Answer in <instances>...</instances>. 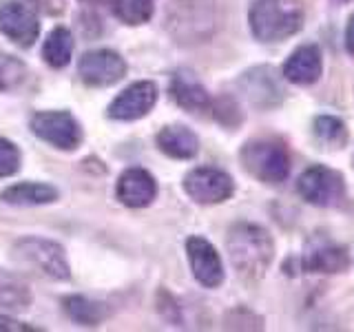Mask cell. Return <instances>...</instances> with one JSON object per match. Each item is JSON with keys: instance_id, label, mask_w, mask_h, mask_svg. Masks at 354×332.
Here are the masks:
<instances>
[{"instance_id": "e0dca14e", "label": "cell", "mask_w": 354, "mask_h": 332, "mask_svg": "<svg viewBox=\"0 0 354 332\" xmlns=\"http://www.w3.org/2000/svg\"><path fill=\"white\" fill-rule=\"evenodd\" d=\"M58 199V191L49 184L38 182H20L3 191V202L11 206H40L51 204Z\"/></svg>"}, {"instance_id": "8992f818", "label": "cell", "mask_w": 354, "mask_h": 332, "mask_svg": "<svg viewBox=\"0 0 354 332\" xmlns=\"http://www.w3.org/2000/svg\"><path fill=\"white\" fill-rule=\"evenodd\" d=\"M33 133L62 151H73L82 142V129L66 111H40L31 118Z\"/></svg>"}, {"instance_id": "5b68a950", "label": "cell", "mask_w": 354, "mask_h": 332, "mask_svg": "<svg viewBox=\"0 0 354 332\" xmlns=\"http://www.w3.org/2000/svg\"><path fill=\"white\" fill-rule=\"evenodd\" d=\"M297 191L308 204L330 208L346 199V180L339 171L328 166H310L299 177Z\"/></svg>"}, {"instance_id": "8fae6325", "label": "cell", "mask_w": 354, "mask_h": 332, "mask_svg": "<svg viewBox=\"0 0 354 332\" xmlns=\"http://www.w3.org/2000/svg\"><path fill=\"white\" fill-rule=\"evenodd\" d=\"M188 261H191V270L195 279L206 288H217L224 282V266H221L219 252L215 246L204 237H188L186 241Z\"/></svg>"}, {"instance_id": "9a60e30c", "label": "cell", "mask_w": 354, "mask_h": 332, "mask_svg": "<svg viewBox=\"0 0 354 332\" xmlns=\"http://www.w3.org/2000/svg\"><path fill=\"white\" fill-rule=\"evenodd\" d=\"M158 147L162 153L175 160H191L199 151V140L197 136L186 127H164L158 133Z\"/></svg>"}, {"instance_id": "d6986e66", "label": "cell", "mask_w": 354, "mask_h": 332, "mask_svg": "<svg viewBox=\"0 0 354 332\" xmlns=\"http://www.w3.org/2000/svg\"><path fill=\"white\" fill-rule=\"evenodd\" d=\"M71 53H73V36H71V31L66 29V27L51 29V33L47 36V40H44V47H42L44 62L51 64L53 69H62V66L69 64Z\"/></svg>"}, {"instance_id": "603a6c76", "label": "cell", "mask_w": 354, "mask_h": 332, "mask_svg": "<svg viewBox=\"0 0 354 332\" xmlns=\"http://www.w3.org/2000/svg\"><path fill=\"white\" fill-rule=\"evenodd\" d=\"M27 77V66L14 55L0 51V91H11Z\"/></svg>"}, {"instance_id": "30bf717a", "label": "cell", "mask_w": 354, "mask_h": 332, "mask_svg": "<svg viewBox=\"0 0 354 332\" xmlns=\"http://www.w3.org/2000/svg\"><path fill=\"white\" fill-rule=\"evenodd\" d=\"M155 102H158V86L149 80H142V82L127 86L124 91L109 104L106 116L111 120H122V122L140 120L155 107Z\"/></svg>"}, {"instance_id": "ac0fdd59", "label": "cell", "mask_w": 354, "mask_h": 332, "mask_svg": "<svg viewBox=\"0 0 354 332\" xmlns=\"http://www.w3.org/2000/svg\"><path fill=\"white\" fill-rule=\"evenodd\" d=\"M304 268L308 273H324V275H335V273H346L350 268V255L343 246H335V243H326L319 246L304 259Z\"/></svg>"}, {"instance_id": "ba28073f", "label": "cell", "mask_w": 354, "mask_h": 332, "mask_svg": "<svg viewBox=\"0 0 354 332\" xmlns=\"http://www.w3.org/2000/svg\"><path fill=\"white\" fill-rule=\"evenodd\" d=\"M0 31L5 36L18 44V47L27 49L38 40L40 22L38 16L33 14V9L18 0H5L0 5Z\"/></svg>"}, {"instance_id": "4316f807", "label": "cell", "mask_w": 354, "mask_h": 332, "mask_svg": "<svg viewBox=\"0 0 354 332\" xmlns=\"http://www.w3.org/2000/svg\"><path fill=\"white\" fill-rule=\"evenodd\" d=\"M0 330H22V332H25V330H33L31 326H20L18 324V321H14V319H9V317H0Z\"/></svg>"}, {"instance_id": "2e32d148", "label": "cell", "mask_w": 354, "mask_h": 332, "mask_svg": "<svg viewBox=\"0 0 354 332\" xmlns=\"http://www.w3.org/2000/svg\"><path fill=\"white\" fill-rule=\"evenodd\" d=\"M243 84H246V95L254 104L268 107L281 100V89L274 80V71L270 66H259L250 73L243 75Z\"/></svg>"}, {"instance_id": "9c48e42d", "label": "cell", "mask_w": 354, "mask_h": 332, "mask_svg": "<svg viewBox=\"0 0 354 332\" xmlns=\"http://www.w3.org/2000/svg\"><path fill=\"white\" fill-rule=\"evenodd\" d=\"M77 71H80L82 82H86L88 86H109L124 77L127 64L115 51L95 49L82 55Z\"/></svg>"}, {"instance_id": "7a4b0ae2", "label": "cell", "mask_w": 354, "mask_h": 332, "mask_svg": "<svg viewBox=\"0 0 354 332\" xmlns=\"http://www.w3.org/2000/svg\"><path fill=\"white\" fill-rule=\"evenodd\" d=\"M248 22L257 40L281 42L304 27V7L299 0H254Z\"/></svg>"}, {"instance_id": "277c9868", "label": "cell", "mask_w": 354, "mask_h": 332, "mask_svg": "<svg viewBox=\"0 0 354 332\" xmlns=\"http://www.w3.org/2000/svg\"><path fill=\"white\" fill-rule=\"evenodd\" d=\"M241 164L252 177L266 184H281L290 173V155L277 140H252L243 144Z\"/></svg>"}, {"instance_id": "7c38bea8", "label": "cell", "mask_w": 354, "mask_h": 332, "mask_svg": "<svg viewBox=\"0 0 354 332\" xmlns=\"http://www.w3.org/2000/svg\"><path fill=\"white\" fill-rule=\"evenodd\" d=\"M118 199L129 208H144L149 206L155 195H158V184L153 175L144 169H129L120 175L118 180Z\"/></svg>"}, {"instance_id": "7402d4cb", "label": "cell", "mask_w": 354, "mask_h": 332, "mask_svg": "<svg viewBox=\"0 0 354 332\" xmlns=\"http://www.w3.org/2000/svg\"><path fill=\"white\" fill-rule=\"evenodd\" d=\"M64 310L69 313V317L75 324H84V326H97L106 315L100 304L88 302L86 297H77V295L64 299Z\"/></svg>"}, {"instance_id": "52a82bcc", "label": "cell", "mask_w": 354, "mask_h": 332, "mask_svg": "<svg viewBox=\"0 0 354 332\" xmlns=\"http://www.w3.org/2000/svg\"><path fill=\"white\" fill-rule=\"evenodd\" d=\"M184 191L197 204H221L235 193V182L221 169L199 166L184 177Z\"/></svg>"}, {"instance_id": "44dd1931", "label": "cell", "mask_w": 354, "mask_h": 332, "mask_svg": "<svg viewBox=\"0 0 354 332\" xmlns=\"http://www.w3.org/2000/svg\"><path fill=\"white\" fill-rule=\"evenodd\" d=\"M111 9L124 25H144L153 16V0H111Z\"/></svg>"}, {"instance_id": "5bb4252c", "label": "cell", "mask_w": 354, "mask_h": 332, "mask_svg": "<svg viewBox=\"0 0 354 332\" xmlns=\"http://www.w3.org/2000/svg\"><path fill=\"white\" fill-rule=\"evenodd\" d=\"M171 95L177 104L186 111H193V113H199V111L210 109V95L204 89V84L197 80L193 73L188 71H177L171 80Z\"/></svg>"}, {"instance_id": "6da1fadb", "label": "cell", "mask_w": 354, "mask_h": 332, "mask_svg": "<svg viewBox=\"0 0 354 332\" xmlns=\"http://www.w3.org/2000/svg\"><path fill=\"white\" fill-rule=\"evenodd\" d=\"M226 248L230 264L246 282L261 279L274 257V243L268 230L257 224H248V221H239L228 230Z\"/></svg>"}, {"instance_id": "83f0119b", "label": "cell", "mask_w": 354, "mask_h": 332, "mask_svg": "<svg viewBox=\"0 0 354 332\" xmlns=\"http://www.w3.org/2000/svg\"><path fill=\"white\" fill-rule=\"evenodd\" d=\"M341 3H348V0H341Z\"/></svg>"}, {"instance_id": "4fadbf2b", "label": "cell", "mask_w": 354, "mask_h": 332, "mask_svg": "<svg viewBox=\"0 0 354 332\" xmlns=\"http://www.w3.org/2000/svg\"><path fill=\"white\" fill-rule=\"evenodd\" d=\"M324 60L321 51L315 44H304L290 53V58L283 64V77L292 84H313L321 77Z\"/></svg>"}, {"instance_id": "d4e9b609", "label": "cell", "mask_w": 354, "mask_h": 332, "mask_svg": "<svg viewBox=\"0 0 354 332\" xmlns=\"http://www.w3.org/2000/svg\"><path fill=\"white\" fill-rule=\"evenodd\" d=\"M20 171V151L16 144L0 138V177H11Z\"/></svg>"}, {"instance_id": "484cf974", "label": "cell", "mask_w": 354, "mask_h": 332, "mask_svg": "<svg viewBox=\"0 0 354 332\" xmlns=\"http://www.w3.org/2000/svg\"><path fill=\"white\" fill-rule=\"evenodd\" d=\"M346 49L348 53L354 58V14L348 20V27H346Z\"/></svg>"}, {"instance_id": "3957f363", "label": "cell", "mask_w": 354, "mask_h": 332, "mask_svg": "<svg viewBox=\"0 0 354 332\" xmlns=\"http://www.w3.org/2000/svg\"><path fill=\"white\" fill-rule=\"evenodd\" d=\"M11 257H14L16 264L31 268L33 273H38L42 277H49V279L64 282L71 277L62 246H58L51 239L22 237L11 248Z\"/></svg>"}, {"instance_id": "cb8c5ba5", "label": "cell", "mask_w": 354, "mask_h": 332, "mask_svg": "<svg viewBox=\"0 0 354 332\" xmlns=\"http://www.w3.org/2000/svg\"><path fill=\"white\" fill-rule=\"evenodd\" d=\"M31 304V293L27 286L18 282L3 279L0 282V308L5 310H25Z\"/></svg>"}, {"instance_id": "ffe728a7", "label": "cell", "mask_w": 354, "mask_h": 332, "mask_svg": "<svg viewBox=\"0 0 354 332\" xmlns=\"http://www.w3.org/2000/svg\"><path fill=\"white\" fill-rule=\"evenodd\" d=\"M313 133L315 140L328 151L343 149L348 144V129L343 124V120L335 116H319L313 122Z\"/></svg>"}]
</instances>
